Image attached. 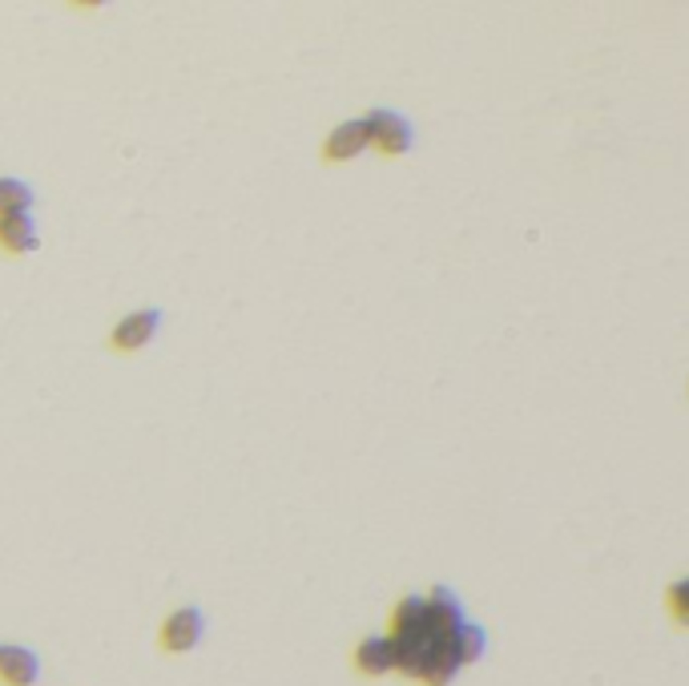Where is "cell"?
Returning a JSON list of instances; mask_svg holds the SVG:
<instances>
[{"mask_svg":"<svg viewBox=\"0 0 689 686\" xmlns=\"http://www.w3.org/2000/svg\"><path fill=\"white\" fill-rule=\"evenodd\" d=\"M157 328H162V312H157V307H141V312L122 315V319L113 323L110 340L105 343H110L113 352H122V356H133V352H141V347L154 343Z\"/></svg>","mask_w":689,"mask_h":686,"instance_id":"obj_3","label":"cell"},{"mask_svg":"<svg viewBox=\"0 0 689 686\" xmlns=\"http://www.w3.org/2000/svg\"><path fill=\"white\" fill-rule=\"evenodd\" d=\"M456 674H460V666H456V662L448 658V650L439 646L436 655H428V662H423V671H420L416 683L420 686H451L456 683Z\"/></svg>","mask_w":689,"mask_h":686,"instance_id":"obj_11","label":"cell"},{"mask_svg":"<svg viewBox=\"0 0 689 686\" xmlns=\"http://www.w3.org/2000/svg\"><path fill=\"white\" fill-rule=\"evenodd\" d=\"M37 202V190L25 178H0V215H28Z\"/></svg>","mask_w":689,"mask_h":686,"instance_id":"obj_10","label":"cell"},{"mask_svg":"<svg viewBox=\"0 0 689 686\" xmlns=\"http://www.w3.org/2000/svg\"><path fill=\"white\" fill-rule=\"evenodd\" d=\"M41 246L37 234V218L33 215H0V251L4 255H33Z\"/></svg>","mask_w":689,"mask_h":686,"instance_id":"obj_8","label":"cell"},{"mask_svg":"<svg viewBox=\"0 0 689 686\" xmlns=\"http://www.w3.org/2000/svg\"><path fill=\"white\" fill-rule=\"evenodd\" d=\"M41 658L21 643H0V686H37Z\"/></svg>","mask_w":689,"mask_h":686,"instance_id":"obj_5","label":"cell"},{"mask_svg":"<svg viewBox=\"0 0 689 686\" xmlns=\"http://www.w3.org/2000/svg\"><path fill=\"white\" fill-rule=\"evenodd\" d=\"M352 662L363 678H387L392 674V643H387V634H367L363 643L355 646Z\"/></svg>","mask_w":689,"mask_h":686,"instance_id":"obj_9","label":"cell"},{"mask_svg":"<svg viewBox=\"0 0 689 686\" xmlns=\"http://www.w3.org/2000/svg\"><path fill=\"white\" fill-rule=\"evenodd\" d=\"M359 122L367 129V145L380 150L383 157H404L411 150V142H416V129L399 110H383L380 105V110H367Z\"/></svg>","mask_w":689,"mask_h":686,"instance_id":"obj_1","label":"cell"},{"mask_svg":"<svg viewBox=\"0 0 689 686\" xmlns=\"http://www.w3.org/2000/svg\"><path fill=\"white\" fill-rule=\"evenodd\" d=\"M367 150H371V145H367V129H363V122H359V117L343 122V126H335L323 138V162H327V166L355 162V157L367 154Z\"/></svg>","mask_w":689,"mask_h":686,"instance_id":"obj_4","label":"cell"},{"mask_svg":"<svg viewBox=\"0 0 689 686\" xmlns=\"http://www.w3.org/2000/svg\"><path fill=\"white\" fill-rule=\"evenodd\" d=\"M202 638H206V614L197 606H182V610L166 614V622L157 630V643L166 655H190V650H197Z\"/></svg>","mask_w":689,"mask_h":686,"instance_id":"obj_2","label":"cell"},{"mask_svg":"<svg viewBox=\"0 0 689 686\" xmlns=\"http://www.w3.org/2000/svg\"><path fill=\"white\" fill-rule=\"evenodd\" d=\"M423 610H428V618H432V626H436L439 634H451L460 622H468L464 601H460V594H456L451 586L428 589V594H423Z\"/></svg>","mask_w":689,"mask_h":686,"instance_id":"obj_7","label":"cell"},{"mask_svg":"<svg viewBox=\"0 0 689 686\" xmlns=\"http://www.w3.org/2000/svg\"><path fill=\"white\" fill-rule=\"evenodd\" d=\"M669 614H674L677 626H689V582H674L669 586Z\"/></svg>","mask_w":689,"mask_h":686,"instance_id":"obj_12","label":"cell"},{"mask_svg":"<svg viewBox=\"0 0 689 686\" xmlns=\"http://www.w3.org/2000/svg\"><path fill=\"white\" fill-rule=\"evenodd\" d=\"M444 650H448L451 662L464 671V666H472V662L484 658V650H488V630L476 626V622H460V626L444 638Z\"/></svg>","mask_w":689,"mask_h":686,"instance_id":"obj_6","label":"cell"}]
</instances>
